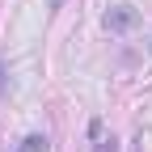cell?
Here are the masks:
<instances>
[{"instance_id": "obj_1", "label": "cell", "mask_w": 152, "mask_h": 152, "mask_svg": "<svg viewBox=\"0 0 152 152\" xmlns=\"http://www.w3.org/2000/svg\"><path fill=\"white\" fill-rule=\"evenodd\" d=\"M106 26H110V30H127V26H131V13H127V9H114V13L106 17Z\"/></svg>"}, {"instance_id": "obj_2", "label": "cell", "mask_w": 152, "mask_h": 152, "mask_svg": "<svg viewBox=\"0 0 152 152\" xmlns=\"http://www.w3.org/2000/svg\"><path fill=\"white\" fill-rule=\"evenodd\" d=\"M47 4H51V9H59V4H64V0H47Z\"/></svg>"}]
</instances>
